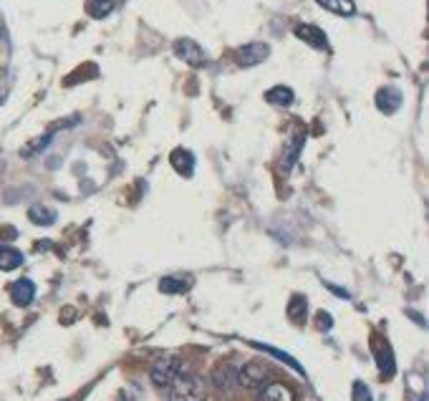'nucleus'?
Wrapping results in <instances>:
<instances>
[{"label":"nucleus","mask_w":429,"mask_h":401,"mask_svg":"<svg viewBox=\"0 0 429 401\" xmlns=\"http://www.w3.org/2000/svg\"><path fill=\"white\" fill-rule=\"evenodd\" d=\"M170 401H205V384L192 374L180 371L177 378L167 386Z\"/></svg>","instance_id":"nucleus-1"},{"label":"nucleus","mask_w":429,"mask_h":401,"mask_svg":"<svg viewBox=\"0 0 429 401\" xmlns=\"http://www.w3.org/2000/svg\"><path fill=\"white\" fill-rule=\"evenodd\" d=\"M182 371V361L177 358V356H162V358H156L154 363H152V381H154L156 386H170L174 378H177V374Z\"/></svg>","instance_id":"nucleus-2"},{"label":"nucleus","mask_w":429,"mask_h":401,"mask_svg":"<svg viewBox=\"0 0 429 401\" xmlns=\"http://www.w3.org/2000/svg\"><path fill=\"white\" fill-rule=\"evenodd\" d=\"M174 54L180 61H185L187 66L192 69H202L207 66V54H205V48L200 43H195L192 38H177L174 41Z\"/></svg>","instance_id":"nucleus-3"},{"label":"nucleus","mask_w":429,"mask_h":401,"mask_svg":"<svg viewBox=\"0 0 429 401\" xmlns=\"http://www.w3.org/2000/svg\"><path fill=\"white\" fill-rule=\"evenodd\" d=\"M270 376V366L268 363H260V361H250L245 366L237 369V384L245 386V389H257V386H263Z\"/></svg>","instance_id":"nucleus-4"},{"label":"nucleus","mask_w":429,"mask_h":401,"mask_svg":"<svg viewBox=\"0 0 429 401\" xmlns=\"http://www.w3.org/2000/svg\"><path fill=\"white\" fill-rule=\"evenodd\" d=\"M268 56H270V46H268V43H260V41L245 43V46H240L235 51V58H237V63H240L242 69H253V66L266 61Z\"/></svg>","instance_id":"nucleus-5"},{"label":"nucleus","mask_w":429,"mask_h":401,"mask_svg":"<svg viewBox=\"0 0 429 401\" xmlns=\"http://www.w3.org/2000/svg\"><path fill=\"white\" fill-rule=\"evenodd\" d=\"M296 38H301L303 43H308V46H313V48H318V51L328 48L326 33L321 31L318 25H313V23H301V25H296Z\"/></svg>","instance_id":"nucleus-6"},{"label":"nucleus","mask_w":429,"mask_h":401,"mask_svg":"<svg viewBox=\"0 0 429 401\" xmlns=\"http://www.w3.org/2000/svg\"><path fill=\"white\" fill-rule=\"evenodd\" d=\"M33 298H36V283H33V280L21 278L10 286V301L16 303V306H21V308L31 306Z\"/></svg>","instance_id":"nucleus-7"},{"label":"nucleus","mask_w":429,"mask_h":401,"mask_svg":"<svg viewBox=\"0 0 429 401\" xmlns=\"http://www.w3.org/2000/svg\"><path fill=\"white\" fill-rule=\"evenodd\" d=\"M257 401H296V391L288 384L273 381V384H263Z\"/></svg>","instance_id":"nucleus-8"},{"label":"nucleus","mask_w":429,"mask_h":401,"mask_svg":"<svg viewBox=\"0 0 429 401\" xmlns=\"http://www.w3.org/2000/svg\"><path fill=\"white\" fill-rule=\"evenodd\" d=\"M376 106H379L382 114H394L402 106V91L394 89V86H384L382 91L376 93Z\"/></svg>","instance_id":"nucleus-9"},{"label":"nucleus","mask_w":429,"mask_h":401,"mask_svg":"<svg viewBox=\"0 0 429 401\" xmlns=\"http://www.w3.org/2000/svg\"><path fill=\"white\" fill-rule=\"evenodd\" d=\"M374 356H376V363H379L382 376H394L397 363H394V354H391L389 343H384V341H374Z\"/></svg>","instance_id":"nucleus-10"},{"label":"nucleus","mask_w":429,"mask_h":401,"mask_svg":"<svg viewBox=\"0 0 429 401\" xmlns=\"http://www.w3.org/2000/svg\"><path fill=\"white\" fill-rule=\"evenodd\" d=\"M212 381H215V386L218 389H233L235 384H237V366H233V363H222V366H218L215 369V374H212Z\"/></svg>","instance_id":"nucleus-11"},{"label":"nucleus","mask_w":429,"mask_h":401,"mask_svg":"<svg viewBox=\"0 0 429 401\" xmlns=\"http://www.w3.org/2000/svg\"><path fill=\"white\" fill-rule=\"evenodd\" d=\"M293 99H296V93H293L290 86L278 84V86H273V89H268L266 91V101L268 104H273V106H290Z\"/></svg>","instance_id":"nucleus-12"},{"label":"nucleus","mask_w":429,"mask_h":401,"mask_svg":"<svg viewBox=\"0 0 429 401\" xmlns=\"http://www.w3.org/2000/svg\"><path fill=\"white\" fill-rule=\"evenodd\" d=\"M321 8L328 10V13H334V16H341V18H351L356 13V5H353V0H316Z\"/></svg>","instance_id":"nucleus-13"},{"label":"nucleus","mask_w":429,"mask_h":401,"mask_svg":"<svg viewBox=\"0 0 429 401\" xmlns=\"http://www.w3.org/2000/svg\"><path fill=\"white\" fill-rule=\"evenodd\" d=\"M172 167L180 172V174H185V177H192V167H195V157L189 154V152H185V149H174L170 157Z\"/></svg>","instance_id":"nucleus-14"},{"label":"nucleus","mask_w":429,"mask_h":401,"mask_svg":"<svg viewBox=\"0 0 429 401\" xmlns=\"http://www.w3.org/2000/svg\"><path fill=\"white\" fill-rule=\"evenodd\" d=\"M23 265V253H18L16 247L0 245V271H16Z\"/></svg>","instance_id":"nucleus-15"},{"label":"nucleus","mask_w":429,"mask_h":401,"mask_svg":"<svg viewBox=\"0 0 429 401\" xmlns=\"http://www.w3.org/2000/svg\"><path fill=\"white\" fill-rule=\"evenodd\" d=\"M28 220H31L33 225H54L56 222V209L46 207V205H33L31 209H28Z\"/></svg>","instance_id":"nucleus-16"},{"label":"nucleus","mask_w":429,"mask_h":401,"mask_svg":"<svg viewBox=\"0 0 429 401\" xmlns=\"http://www.w3.org/2000/svg\"><path fill=\"white\" fill-rule=\"evenodd\" d=\"M117 8V0H86V13L91 18H106Z\"/></svg>","instance_id":"nucleus-17"},{"label":"nucleus","mask_w":429,"mask_h":401,"mask_svg":"<svg viewBox=\"0 0 429 401\" xmlns=\"http://www.w3.org/2000/svg\"><path fill=\"white\" fill-rule=\"evenodd\" d=\"M305 310H308V301H305L303 295H293L290 303H288V318L290 321H296V323L305 321Z\"/></svg>","instance_id":"nucleus-18"},{"label":"nucleus","mask_w":429,"mask_h":401,"mask_svg":"<svg viewBox=\"0 0 429 401\" xmlns=\"http://www.w3.org/2000/svg\"><path fill=\"white\" fill-rule=\"evenodd\" d=\"M253 346H257L260 351H266V354H270V356H275L278 361H283V363H288L290 369L293 371H298V374H303V369H301V363L293 358V356H288V354H283V351H278V348H273V346H266V343H253Z\"/></svg>","instance_id":"nucleus-19"},{"label":"nucleus","mask_w":429,"mask_h":401,"mask_svg":"<svg viewBox=\"0 0 429 401\" xmlns=\"http://www.w3.org/2000/svg\"><path fill=\"white\" fill-rule=\"evenodd\" d=\"M159 290H162V293H185V290H187V283L180 278H162L159 280Z\"/></svg>","instance_id":"nucleus-20"},{"label":"nucleus","mask_w":429,"mask_h":401,"mask_svg":"<svg viewBox=\"0 0 429 401\" xmlns=\"http://www.w3.org/2000/svg\"><path fill=\"white\" fill-rule=\"evenodd\" d=\"M351 399L353 401H371V391H369L367 384H361V381H356L351 389Z\"/></svg>","instance_id":"nucleus-21"},{"label":"nucleus","mask_w":429,"mask_h":401,"mask_svg":"<svg viewBox=\"0 0 429 401\" xmlns=\"http://www.w3.org/2000/svg\"><path fill=\"white\" fill-rule=\"evenodd\" d=\"M318 325H321V331H328V328L334 325V318L328 316V313H318Z\"/></svg>","instance_id":"nucleus-22"},{"label":"nucleus","mask_w":429,"mask_h":401,"mask_svg":"<svg viewBox=\"0 0 429 401\" xmlns=\"http://www.w3.org/2000/svg\"><path fill=\"white\" fill-rule=\"evenodd\" d=\"M421 401H424V399H421Z\"/></svg>","instance_id":"nucleus-23"}]
</instances>
